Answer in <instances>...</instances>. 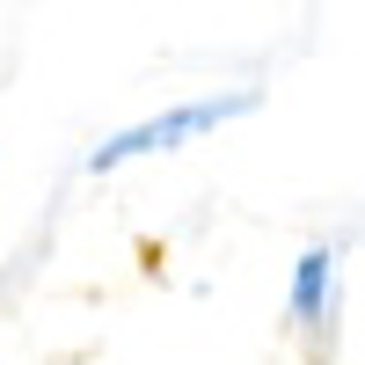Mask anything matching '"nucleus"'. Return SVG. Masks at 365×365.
Here are the masks:
<instances>
[{
  "label": "nucleus",
  "instance_id": "1",
  "mask_svg": "<svg viewBox=\"0 0 365 365\" xmlns=\"http://www.w3.org/2000/svg\"><path fill=\"white\" fill-rule=\"evenodd\" d=\"M256 110V96L241 88V96H212V103H182V110H168V117H146V125H132V132H117L110 146H96V161L88 168H117V161H139V154H168V146H182V139H197V132H212V125H227V117H249Z\"/></svg>",
  "mask_w": 365,
  "mask_h": 365
},
{
  "label": "nucleus",
  "instance_id": "2",
  "mask_svg": "<svg viewBox=\"0 0 365 365\" xmlns=\"http://www.w3.org/2000/svg\"><path fill=\"white\" fill-rule=\"evenodd\" d=\"M322 299H329V249H307L299 256V278H292V314L322 322Z\"/></svg>",
  "mask_w": 365,
  "mask_h": 365
}]
</instances>
